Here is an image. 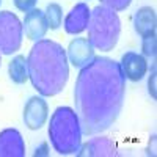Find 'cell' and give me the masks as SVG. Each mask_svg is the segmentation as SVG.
<instances>
[{
    "mask_svg": "<svg viewBox=\"0 0 157 157\" xmlns=\"http://www.w3.org/2000/svg\"><path fill=\"white\" fill-rule=\"evenodd\" d=\"M126 96V77L120 63L94 57L80 69L74 86L75 113L85 135H96L118 120Z\"/></svg>",
    "mask_w": 157,
    "mask_h": 157,
    "instance_id": "1",
    "label": "cell"
},
{
    "mask_svg": "<svg viewBox=\"0 0 157 157\" xmlns=\"http://www.w3.org/2000/svg\"><path fill=\"white\" fill-rule=\"evenodd\" d=\"M29 80L44 98L60 94L69 78V61L66 50L52 39H39L27 57Z\"/></svg>",
    "mask_w": 157,
    "mask_h": 157,
    "instance_id": "2",
    "label": "cell"
},
{
    "mask_svg": "<svg viewBox=\"0 0 157 157\" xmlns=\"http://www.w3.org/2000/svg\"><path fill=\"white\" fill-rule=\"evenodd\" d=\"M82 127L75 110L71 107H58L50 116L49 138L54 149L61 154H75L82 145Z\"/></svg>",
    "mask_w": 157,
    "mask_h": 157,
    "instance_id": "3",
    "label": "cell"
},
{
    "mask_svg": "<svg viewBox=\"0 0 157 157\" xmlns=\"http://www.w3.org/2000/svg\"><path fill=\"white\" fill-rule=\"evenodd\" d=\"M88 39L94 49L101 52H110L118 44L121 35V21L116 11L105 5H99L90 11Z\"/></svg>",
    "mask_w": 157,
    "mask_h": 157,
    "instance_id": "4",
    "label": "cell"
},
{
    "mask_svg": "<svg viewBox=\"0 0 157 157\" xmlns=\"http://www.w3.org/2000/svg\"><path fill=\"white\" fill-rule=\"evenodd\" d=\"M24 25L11 11H0V54L13 55L22 46Z\"/></svg>",
    "mask_w": 157,
    "mask_h": 157,
    "instance_id": "5",
    "label": "cell"
},
{
    "mask_svg": "<svg viewBox=\"0 0 157 157\" xmlns=\"http://www.w3.org/2000/svg\"><path fill=\"white\" fill-rule=\"evenodd\" d=\"M49 118V105L44 96H32L24 105V123L30 130L41 129Z\"/></svg>",
    "mask_w": 157,
    "mask_h": 157,
    "instance_id": "6",
    "label": "cell"
},
{
    "mask_svg": "<svg viewBox=\"0 0 157 157\" xmlns=\"http://www.w3.org/2000/svg\"><path fill=\"white\" fill-rule=\"evenodd\" d=\"M66 55H68V61L74 68H78V69L85 68L96 57L94 47L90 43L88 38H74L68 46Z\"/></svg>",
    "mask_w": 157,
    "mask_h": 157,
    "instance_id": "7",
    "label": "cell"
},
{
    "mask_svg": "<svg viewBox=\"0 0 157 157\" xmlns=\"http://www.w3.org/2000/svg\"><path fill=\"white\" fill-rule=\"evenodd\" d=\"M24 33L25 38L30 39V41H39L43 39L49 30V25L46 21V14L43 10L39 8H33L32 11L25 13V17H24Z\"/></svg>",
    "mask_w": 157,
    "mask_h": 157,
    "instance_id": "8",
    "label": "cell"
},
{
    "mask_svg": "<svg viewBox=\"0 0 157 157\" xmlns=\"http://www.w3.org/2000/svg\"><path fill=\"white\" fill-rule=\"evenodd\" d=\"M120 66L127 80L140 82L148 72V60L137 52H126L121 57Z\"/></svg>",
    "mask_w": 157,
    "mask_h": 157,
    "instance_id": "9",
    "label": "cell"
},
{
    "mask_svg": "<svg viewBox=\"0 0 157 157\" xmlns=\"http://www.w3.org/2000/svg\"><path fill=\"white\" fill-rule=\"evenodd\" d=\"M75 154L78 157H113L118 155V149L113 140L107 137H94L90 141L80 145Z\"/></svg>",
    "mask_w": 157,
    "mask_h": 157,
    "instance_id": "10",
    "label": "cell"
},
{
    "mask_svg": "<svg viewBox=\"0 0 157 157\" xmlns=\"http://www.w3.org/2000/svg\"><path fill=\"white\" fill-rule=\"evenodd\" d=\"M90 11L91 10L85 2H80L75 6H72L63 22L64 32L68 35H80L82 32H85L90 21Z\"/></svg>",
    "mask_w": 157,
    "mask_h": 157,
    "instance_id": "11",
    "label": "cell"
},
{
    "mask_svg": "<svg viewBox=\"0 0 157 157\" xmlns=\"http://www.w3.org/2000/svg\"><path fill=\"white\" fill-rule=\"evenodd\" d=\"M25 143L17 129H5L0 132V157H24Z\"/></svg>",
    "mask_w": 157,
    "mask_h": 157,
    "instance_id": "12",
    "label": "cell"
},
{
    "mask_svg": "<svg viewBox=\"0 0 157 157\" xmlns=\"http://www.w3.org/2000/svg\"><path fill=\"white\" fill-rule=\"evenodd\" d=\"M134 29L141 38L149 36V35H155L157 16H155L154 8L141 6L135 11V14H134Z\"/></svg>",
    "mask_w": 157,
    "mask_h": 157,
    "instance_id": "13",
    "label": "cell"
},
{
    "mask_svg": "<svg viewBox=\"0 0 157 157\" xmlns=\"http://www.w3.org/2000/svg\"><path fill=\"white\" fill-rule=\"evenodd\" d=\"M8 75L13 83L24 85L29 80V64L24 55H16L8 63Z\"/></svg>",
    "mask_w": 157,
    "mask_h": 157,
    "instance_id": "14",
    "label": "cell"
},
{
    "mask_svg": "<svg viewBox=\"0 0 157 157\" xmlns=\"http://www.w3.org/2000/svg\"><path fill=\"white\" fill-rule=\"evenodd\" d=\"M44 14L50 30H58L63 25V8L58 3H49L46 6Z\"/></svg>",
    "mask_w": 157,
    "mask_h": 157,
    "instance_id": "15",
    "label": "cell"
},
{
    "mask_svg": "<svg viewBox=\"0 0 157 157\" xmlns=\"http://www.w3.org/2000/svg\"><path fill=\"white\" fill-rule=\"evenodd\" d=\"M141 52H143V57L145 58H155V54H157V39H155V35H149V36H145L141 38Z\"/></svg>",
    "mask_w": 157,
    "mask_h": 157,
    "instance_id": "16",
    "label": "cell"
},
{
    "mask_svg": "<svg viewBox=\"0 0 157 157\" xmlns=\"http://www.w3.org/2000/svg\"><path fill=\"white\" fill-rule=\"evenodd\" d=\"M101 3L112 8L113 11H124L132 3V0H101Z\"/></svg>",
    "mask_w": 157,
    "mask_h": 157,
    "instance_id": "17",
    "label": "cell"
},
{
    "mask_svg": "<svg viewBox=\"0 0 157 157\" xmlns=\"http://www.w3.org/2000/svg\"><path fill=\"white\" fill-rule=\"evenodd\" d=\"M13 3H14V6H16L19 11L29 13V11H32V10L36 6L38 0H13Z\"/></svg>",
    "mask_w": 157,
    "mask_h": 157,
    "instance_id": "18",
    "label": "cell"
},
{
    "mask_svg": "<svg viewBox=\"0 0 157 157\" xmlns=\"http://www.w3.org/2000/svg\"><path fill=\"white\" fill-rule=\"evenodd\" d=\"M155 68H152V72H151V77H149V80H148V90H149V94L152 99L157 98V93H155Z\"/></svg>",
    "mask_w": 157,
    "mask_h": 157,
    "instance_id": "19",
    "label": "cell"
},
{
    "mask_svg": "<svg viewBox=\"0 0 157 157\" xmlns=\"http://www.w3.org/2000/svg\"><path fill=\"white\" fill-rule=\"evenodd\" d=\"M33 155H49V145L44 141V143H41L39 145V148H36V151H35V154Z\"/></svg>",
    "mask_w": 157,
    "mask_h": 157,
    "instance_id": "20",
    "label": "cell"
},
{
    "mask_svg": "<svg viewBox=\"0 0 157 157\" xmlns=\"http://www.w3.org/2000/svg\"><path fill=\"white\" fill-rule=\"evenodd\" d=\"M0 64H2V54H0Z\"/></svg>",
    "mask_w": 157,
    "mask_h": 157,
    "instance_id": "21",
    "label": "cell"
},
{
    "mask_svg": "<svg viewBox=\"0 0 157 157\" xmlns=\"http://www.w3.org/2000/svg\"><path fill=\"white\" fill-rule=\"evenodd\" d=\"M0 5H2V0H0Z\"/></svg>",
    "mask_w": 157,
    "mask_h": 157,
    "instance_id": "22",
    "label": "cell"
}]
</instances>
